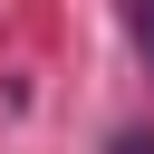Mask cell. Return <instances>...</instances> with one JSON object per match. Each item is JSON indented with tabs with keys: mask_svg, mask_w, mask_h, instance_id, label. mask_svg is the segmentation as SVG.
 Segmentation results:
<instances>
[{
	"mask_svg": "<svg viewBox=\"0 0 154 154\" xmlns=\"http://www.w3.org/2000/svg\"><path fill=\"white\" fill-rule=\"evenodd\" d=\"M125 29H135V48H144V67H154V0H125Z\"/></svg>",
	"mask_w": 154,
	"mask_h": 154,
	"instance_id": "obj_1",
	"label": "cell"
},
{
	"mask_svg": "<svg viewBox=\"0 0 154 154\" xmlns=\"http://www.w3.org/2000/svg\"><path fill=\"white\" fill-rule=\"evenodd\" d=\"M106 154H154V135H144V125H135V135H116V144H106Z\"/></svg>",
	"mask_w": 154,
	"mask_h": 154,
	"instance_id": "obj_2",
	"label": "cell"
}]
</instances>
